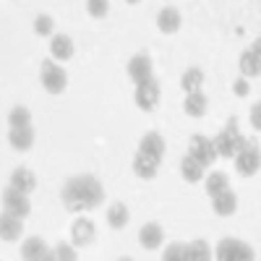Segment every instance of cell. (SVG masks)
Returning <instances> with one entry per match:
<instances>
[{"mask_svg": "<svg viewBox=\"0 0 261 261\" xmlns=\"http://www.w3.org/2000/svg\"><path fill=\"white\" fill-rule=\"evenodd\" d=\"M128 3H139V0H128Z\"/></svg>", "mask_w": 261, "mask_h": 261, "instance_id": "cell-35", "label": "cell"}, {"mask_svg": "<svg viewBox=\"0 0 261 261\" xmlns=\"http://www.w3.org/2000/svg\"><path fill=\"white\" fill-rule=\"evenodd\" d=\"M241 71H243L246 76H251V79L258 76V50H256V47L248 50V53H243V58H241Z\"/></svg>", "mask_w": 261, "mask_h": 261, "instance_id": "cell-21", "label": "cell"}, {"mask_svg": "<svg viewBox=\"0 0 261 261\" xmlns=\"http://www.w3.org/2000/svg\"><path fill=\"white\" fill-rule=\"evenodd\" d=\"M136 102L141 110H154L157 102H160V86L154 79H146L139 81V89H136Z\"/></svg>", "mask_w": 261, "mask_h": 261, "instance_id": "cell-5", "label": "cell"}, {"mask_svg": "<svg viewBox=\"0 0 261 261\" xmlns=\"http://www.w3.org/2000/svg\"><path fill=\"white\" fill-rule=\"evenodd\" d=\"M11 186H13V188H18V191H24V193H29V191H34L37 180H34V175H32V172H29L27 167H21V170H16V172H13Z\"/></svg>", "mask_w": 261, "mask_h": 261, "instance_id": "cell-17", "label": "cell"}, {"mask_svg": "<svg viewBox=\"0 0 261 261\" xmlns=\"http://www.w3.org/2000/svg\"><path fill=\"white\" fill-rule=\"evenodd\" d=\"M21 235V217H16L13 212H3L0 214V238L3 241H16Z\"/></svg>", "mask_w": 261, "mask_h": 261, "instance_id": "cell-8", "label": "cell"}, {"mask_svg": "<svg viewBox=\"0 0 261 261\" xmlns=\"http://www.w3.org/2000/svg\"><path fill=\"white\" fill-rule=\"evenodd\" d=\"M21 256H27V258H42V256H45V241H42V238H29V241L21 246Z\"/></svg>", "mask_w": 261, "mask_h": 261, "instance_id": "cell-23", "label": "cell"}, {"mask_svg": "<svg viewBox=\"0 0 261 261\" xmlns=\"http://www.w3.org/2000/svg\"><path fill=\"white\" fill-rule=\"evenodd\" d=\"M141 243H144L146 248H160V243H162V230H160V225H144V227H141Z\"/></svg>", "mask_w": 261, "mask_h": 261, "instance_id": "cell-19", "label": "cell"}, {"mask_svg": "<svg viewBox=\"0 0 261 261\" xmlns=\"http://www.w3.org/2000/svg\"><path fill=\"white\" fill-rule=\"evenodd\" d=\"M235 206H238V199H235V193H232L230 188H225L222 193L214 196V212H217V214L227 217V214L235 212Z\"/></svg>", "mask_w": 261, "mask_h": 261, "instance_id": "cell-13", "label": "cell"}, {"mask_svg": "<svg viewBox=\"0 0 261 261\" xmlns=\"http://www.w3.org/2000/svg\"><path fill=\"white\" fill-rule=\"evenodd\" d=\"M212 144H214V149H217V154H222V157H235L241 149H246V146H248V144L243 141V136L238 134L235 120H230V123H227V128H225L222 134L217 136Z\"/></svg>", "mask_w": 261, "mask_h": 261, "instance_id": "cell-2", "label": "cell"}, {"mask_svg": "<svg viewBox=\"0 0 261 261\" xmlns=\"http://www.w3.org/2000/svg\"><path fill=\"white\" fill-rule=\"evenodd\" d=\"M92 238H94V225H92L89 220H79V222L73 225V241H76L79 246L89 243Z\"/></svg>", "mask_w": 261, "mask_h": 261, "instance_id": "cell-20", "label": "cell"}, {"mask_svg": "<svg viewBox=\"0 0 261 261\" xmlns=\"http://www.w3.org/2000/svg\"><path fill=\"white\" fill-rule=\"evenodd\" d=\"M191 157L201 167H209L217 160V149H214V144L206 136H193L191 139Z\"/></svg>", "mask_w": 261, "mask_h": 261, "instance_id": "cell-4", "label": "cell"}, {"mask_svg": "<svg viewBox=\"0 0 261 261\" xmlns=\"http://www.w3.org/2000/svg\"><path fill=\"white\" fill-rule=\"evenodd\" d=\"M180 167H183V178H186L188 183H199V180H201V172H204V167H201L199 162H196L191 154L183 160V165H180Z\"/></svg>", "mask_w": 261, "mask_h": 261, "instance_id": "cell-22", "label": "cell"}, {"mask_svg": "<svg viewBox=\"0 0 261 261\" xmlns=\"http://www.w3.org/2000/svg\"><path fill=\"white\" fill-rule=\"evenodd\" d=\"M157 165H160L157 160L141 154V151H139V157L134 160V170H136L139 178H154V175H157Z\"/></svg>", "mask_w": 261, "mask_h": 261, "instance_id": "cell-16", "label": "cell"}, {"mask_svg": "<svg viewBox=\"0 0 261 261\" xmlns=\"http://www.w3.org/2000/svg\"><path fill=\"white\" fill-rule=\"evenodd\" d=\"M238 170L243 172V175H253V172L258 170V151L246 146L238 151Z\"/></svg>", "mask_w": 261, "mask_h": 261, "instance_id": "cell-11", "label": "cell"}, {"mask_svg": "<svg viewBox=\"0 0 261 261\" xmlns=\"http://www.w3.org/2000/svg\"><path fill=\"white\" fill-rule=\"evenodd\" d=\"M34 29H37V34H50V32H53V18H50V16H39L37 24H34Z\"/></svg>", "mask_w": 261, "mask_h": 261, "instance_id": "cell-30", "label": "cell"}, {"mask_svg": "<svg viewBox=\"0 0 261 261\" xmlns=\"http://www.w3.org/2000/svg\"><path fill=\"white\" fill-rule=\"evenodd\" d=\"M225 188H230V180H227V175H225V172H212V175H209V180H206V191H209V196L222 193Z\"/></svg>", "mask_w": 261, "mask_h": 261, "instance_id": "cell-25", "label": "cell"}, {"mask_svg": "<svg viewBox=\"0 0 261 261\" xmlns=\"http://www.w3.org/2000/svg\"><path fill=\"white\" fill-rule=\"evenodd\" d=\"M3 204H6V209L8 212H13L16 217H27L29 214V199L24 196V191H18V188H8L6 193H3Z\"/></svg>", "mask_w": 261, "mask_h": 261, "instance_id": "cell-6", "label": "cell"}, {"mask_svg": "<svg viewBox=\"0 0 261 261\" xmlns=\"http://www.w3.org/2000/svg\"><path fill=\"white\" fill-rule=\"evenodd\" d=\"M8 120H11V125H13V128H21V125H29L32 115H29L27 107H16V110L8 115Z\"/></svg>", "mask_w": 261, "mask_h": 261, "instance_id": "cell-28", "label": "cell"}, {"mask_svg": "<svg viewBox=\"0 0 261 261\" xmlns=\"http://www.w3.org/2000/svg\"><path fill=\"white\" fill-rule=\"evenodd\" d=\"M165 258H183V246H170L165 251Z\"/></svg>", "mask_w": 261, "mask_h": 261, "instance_id": "cell-31", "label": "cell"}, {"mask_svg": "<svg viewBox=\"0 0 261 261\" xmlns=\"http://www.w3.org/2000/svg\"><path fill=\"white\" fill-rule=\"evenodd\" d=\"M217 256L220 258H251V246L230 238V241H222L217 246Z\"/></svg>", "mask_w": 261, "mask_h": 261, "instance_id": "cell-7", "label": "cell"}, {"mask_svg": "<svg viewBox=\"0 0 261 261\" xmlns=\"http://www.w3.org/2000/svg\"><path fill=\"white\" fill-rule=\"evenodd\" d=\"M53 55L55 58H60V60H68L71 55H73V42L65 37V34H58L55 39H53Z\"/></svg>", "mask_w": 261, "mask_h": 261, "instance_id": "cell-18", "label": "cell"}, {"mask_svg": "<svg viewBox=\"0 0 261 261\" xmlns=\"http://www.w3.org/2000/svg\"><path fill=\"white\" fill-rule=\"evenodd\" d=\"M157 24H160V29L165 32V34H172V32H178L180 29V13L175 11V8H162L160 11V16H157Z\"/></svg>", "mask_w": 261, "mask_h": 261, "instance_id": "cell-12", "label": "cell"}, {"mask_svg": "<svg viewBox=\"0 0 261 261\" xmlns=\"http://www.w3.org/2000/svg\"><path fill=\"white\" fill-rule=\"evenodd\" d=\"M128 76L134 79V81H146L151 79V63L146 55H136L134 60L128 63Z\"/></svg>", "mask_w": 261, "mask_h": 261, "instance_id": "cell-10", "label": "cell"}, {"mask_svg": "<svg viewBox=\"0 0 261 261\" xmlns=\"http://www.w3.org/2000/svg\"><path fill=\"white\" fill-rule=\"evenodd\" d=\"M107 222H110L113 227H125V222H128V212H125V206H123V204H115L110 212H107Z\"/></svg>", "mask_w": 261, "mask_h": 261, "instance_id": "cell-27", "label": "cell"}, {"mask_svg": "<svg viewBox=\"0 0 261 261\" xmlns=\"http://www.w3.org/2000/svg\"><path fill=\"white\" fill-rule=\"evenodd\" d=\"M235 94H238V97H246V94H248V84H246L243 79L235 81Z\"/></svg>", "mask_w": 261, "mask_h": 261, "instance_id": "cell-32", "label": "cell"}, {"mask_svg": "<svg viewBox=\"0 0 261 261\" xmlns=\"http://www.w3.org/2000/svg\"><path fill=\"white\" fill-rule=\"evenodd\" d=\"M105 191L99 186V180L94 175H79L71 178L63 188V204L79 212V209H94L97 204H102Z\"/></svg>", "mask_w": 261, "mask_h": 261, "instance_id": "cell-1", "label": "cell"}, {"mask_svg": "<svg viewBox=\"0 0 261 261\" xmlns=\"http://www.w3.org/2000/svg\"><path fill=\"white\" fill-rule=\"evenodd\" d=\"M186 113L193 115V118H201V115L206 113V97H204L199 89L188 92V97H186Z\"/></svg>", "mask_w": 261, "mask_h": 261, "instance_id": "cell-15", "label": "cell"}, {"mask_svg": "<svg viewBox=\"0 0 261 261\" xmlns=\"http://www.w3.org/2000/svg\"><path fill=\"white\" fill-rule=\"evenodd\" d=\"M65 71L63 68H58L55 63H50V60H42V84H45V89L47 92H53V94H60L63 89H65Z\"/></svg>", "mask_w": 261, "mask_h": 261, "instance_id": "cell-3", "label": "cell"}, {"mask_svg": "<svg viewBox=\"0 0 261 261\" xmlns=\"http://www.w3.org/2000/svg\"><path fill=\"white\" fill-rule=\"evenodd\" d=\"M201 81H204V73L199 71V68H188L186 73H183V79H180V86L186 92H196L201 86Z\"/></svg>", "mask_w": 261, "mask_h": 261, "instance_id": "cell-24", "label": "cell"}, {"mask_svg": "<svg viewBox=\"0 0 261 261\" xmlns=\"http://www.w3.org/2000/svg\"><path fill=\"white\" fill-rule=\"evenodd\" d=\"M258 120H261V113H258V105H253V113H251V123H253V128H258Z\"/></svg>", "mask_w": 261, "mask_h": 261, "instance_id": "cell-33", "label": "cell"}, {"mask_svg": "<svg viewBox=\"0 0 261 261\" xmlns=\"http://www.w3.org/2000/svg\"><path fill=\"white\" fill-rule=\"evenodd\" d=\"M141 154H146V157H151V160H162V154H165V141H162V136L160 134H146L144 139H141Z\"/></svg>", "mask_w": 261, "mask_h": 261, "instance_id": "cell-9", "label": "cell"}, {"mask_svg": "<svg viewBox=\"0 0 261 261\" xmlns=\"http://www.w3.org/2000/svg\"><path fill=\"white\" fill-rule=\"evenodd\" d=\"M209 256V243L206 241H193L183 246V258H206Z\"/></svg>", "mask_w": 261, "mask_h": 261, "instance_id": "cell-26", "label": "cell"}, {"mask_svg": "<svg viewBox=\"0 0 261 261\" xmlns=\"http://www.w3.org/2000/svg\"><path fill=\"white\" fill-rule=\"evenodd\" d=\"M58 256H60V258H73V253H71L68 246H60V248H58Z\"/></svg>", "mask_w": 261, "mask_h": 261, "instance_id": "cell-34", "label": "cell"}, {"mask_svg": "<svg viewBox=\"0 0 261 261\" xmlns=\"http://www.w3.org/2000/svg\"><path fill=\"white\" fill-rule=\"evenodd\" d=\"M86 11H89L94 18L107 13V0H86Z\"/></svg>", "mask_w": 261, "mask_h": 261, "instance_id": "cell-29", "label": "cell"}, {"mask_svg": "<svg viewBox=\"0 0 261 261\" xmlns=\"http://www.w3.org/2000/svg\"><path fill=\"white\" fill-rule=\"evenodd\" d=\"M11 144L16 146V149H21V151H27V149H32V144H34V130L29 128V125H21V128H13L11 130Z\"/></svg>", "mask_w": 261, "mask_h": 261, "instance_id": "cell-14", "label": "cell"}]
</instances>
